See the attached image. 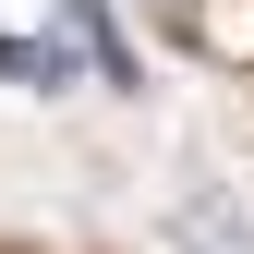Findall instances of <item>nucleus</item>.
<instances>
[{"mask_svg":"<svg viewBox=\"0 0 254 254\" xmlns=\"http://www.w3.org/2000/svg\"><path fill=\"white\" fill-rule=\"evenodd\" d=\"M170 242H182V254H194V242H206V254H254V230H242V206H230V194H194V206L170 218Z\"/></svg>","mask_w":254,"mask_h":254,"instance_id":"obj_1","label":"nucleus"},{"mask_svg":"<svg viewBox=\"0 0 254 254\" xmlns=\"http://www.w3.org/2000/svg\"><path fill=\"white\" fill-rule=\"evenodd\" d=\"M61 24H73V37L97 49V85H133V49H121V24H109V0H61Z\"/></svg>","mask_w":254,"mask_h":254,"instance_id":"obj_2","label":"nucleus"},{"mask_svg":"<svg viewBox=\"0 0 254 254\" xmlns=\"http://www.w3.org/2000/svg\"><path fill=\"white\" fill-rule=\"evenodd\" d=\"M0 73H12V85H73V49H37V37H0Z\"/></svg>","mask_w":254,"mask_h":254,"instance_id":"obj_3","label":"nucleus"}]
</instances>
